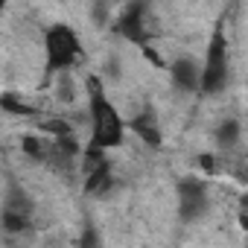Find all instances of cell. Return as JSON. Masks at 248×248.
Listing matches in <instances>:
<instances>
[{"instance_id":"7","label":"cell","mask_w":248,"mask_h":248,"mask_svg":"<svg viewBox=\"0 0 248 248\" xmlns=\"http://www.w3.org/2000/svg\"><path fill=\"white\" fill-rule=\"evenodd\" d=\"M219 143L222 146H236L239 143V120H225L219 129Z\"/></svg>"},{"instance_id":"6","label":"cell","mask_w":248,"mask_h":248,"mask_svg":"<svg viewBox=\"0 0 248 248\" xmlns=\"http://www.w3.org/2000/svg\"><path fill=\"white\" fill-rule=\"evenodd\" d=\"M140 15H143V9L135 6L126 18H123V35L132 38V41H143V21H140Z\"/></svg>"},{"instance_id":"4","label":"cell","mask_w":248,"mask_h":248,"mask_svg":"<svg viewBox=\"0 0 248 248\" xmlns=\"http://www.w3.org/2000/svg\"><path fill=\"white\" fill-rule=\"evenodd\" d=\"M204 207H207V190H204V184H199V181H184V184L178 187V210H181V219L190 222V219L202 216Z\"/></svg>"},{"instance_id":"3","label":"cell","mask_w":248,"mask_h":248,"mask_svg":"<svg viewBox=\"0 0 248 248\" xmlns=\"http://www.w3.org/2000/svg\"><path fill=\"white\" fill-rule=\"evenodd\" d=\"M228 79V53H225V35L216 32L213 41H210V50H207V62L204 67L199 70V88H204L207 93L219 91Z\"/></svg>"},{"instance_id":"2","label":"cell","mask_w":248,"mask_h":248,"mask_svg":"<svg viewBox=\"0 0 248 248\" xmlns=\"http://www.w3.org/2000/svg\"><path fill=\"white\" fill-rule=\"evenodd\" d=\"M79 56V38L70 27L59 24L47 32V64L50 70H67Z\"/></svg>"},{"instance_id":"5","label":"cell","mask_w":248,"mask_h":248,"mask_svg":"<svg viewBox=\"0 0 248 248\" xmlns=\"http://www.w3.org/2000/svg\"><path fill=\"white\" fill-rule=\"evenodd\" d=\"M199 64L190 62V59H178L172 64V82L181 88V91H196L199 88Z\"/></svg>"},{"instance_id":"1","label":"cell","mask_w":248,"mask_h":248,"mask_svg":"<svg viewBox=\"0 0 248 248\" xmlns=\"http://www.w3.org/2000/svg\"><path fill=\"white\" fill-rule=\"evenodd\" d=\"M91 117H93V149L102 152L105 146H117L123 140V120L102 93L99 82H91Z\"/></svg>"},{"instance_id":"8","label":"cell","mask_w":248,"mask_h":248,"mask_svg":"<svg viewBox=\"0 0 248 248\" xmlns=\"http://www.w3.org/2000/svg\"><path fill=\"white\" fill-rule=\"evenodd\" d=\"M132 129H135L146 143H158V140H161V132L155 129V120H135Z\"/></svg>"}]
</instances>
